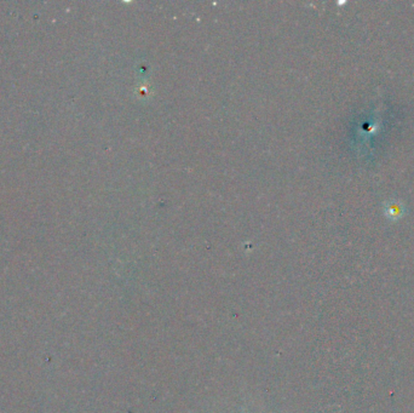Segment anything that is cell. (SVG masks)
I'll list each match as a JSON object with an SVG mask.
<instances>
[{
    "instance_id": "cell-1",
    "label": "cell",
    "mask_w": 414,
    "mask_h": 413,
    "mask_svg": "<svg viewBox=\"0 0 414 413\" xmlns=\"http://www.w3.org/2000/svg\"><path fill=\"white\" fill-rule=\"evenodd\" d=\"M385 215L388 216V217L394 218V220H397L400 216H402V207H401L400 204H391V205H389V207L386 208L385 211Z\"/></svg>"
}]
</instances>
